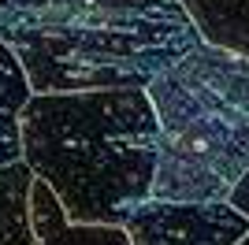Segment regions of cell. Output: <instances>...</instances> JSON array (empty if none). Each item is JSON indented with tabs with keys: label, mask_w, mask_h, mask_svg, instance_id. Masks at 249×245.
Returning a JSON list of instances; mask_svg holds the SVG:
<instances>
[{
	"label": "cell",
	"mask_w": 249,
	"mask_h": 245,
	"mask_svg": "<svg viewBox=\"0 0 249 245\" xmlns=\"http://www.w3.org/2000/svg\"><path fill=\"white\" fill-rule=\"evenodd\" d=\"M22 160L71 223H126L153 197L160 122L145 86L34 93L19 112Z\"/></svg>",
	"instance_id": "6da1fadb"
},
{
	"label": "cell",
	"mask_w": 249,
	"mask_h": 245,
	"mask_svg": "<svg viewBox=\"0 0 249 245\" xmlns=\"http://www.w3.org/2000/svg\"><path fill=\"white\" fill-rule=\"evenodd\" d=\"M0 41L34 93L149 86L205 41L182 0H0Z\"/></svg>",
	"instance_id": "7a4b0ae2"
},
{
	"label": "cell",
	"mask_w": 249,
	"mask_h": 245,
	"mask_svg": "<svg viewBox=\"0 0 249 245\" xmlns=\"http://www.w3.org/2000/svg\"><path fill=\"white\" fill-rule=\"evenodd\" d=\"M145 89L160 122L153 197L227 201L249 167V56L201 41Z\"/></svg>",
	"instance_id": "3957f363"
},
{
	"label": "cell",
	"mask_w": 249,
	"mask_h": 245,
	"mask_svg": "<svg viewBox=\"0 0 249 245\" xmlns=\"http://www.w3.org/2000/svg\"><path fill=\"white\" fill-rule=\"evenodd\" d=\"M123 227L134 245H238L249 234V215L231 201L149 197Z\"/></svg>",
	"instance_id": "277c9868"
},
{
	"label": "cell",
	"mask_w": 249,
	"mask_h": 245,
	"mask_svg": "<svg viewBox=\"0 0 249 245\" xmlns=\"http://www.w3.org/2000/svg\"><path fill=\"white\" fill-rule=\"evenodd\" d=\"M30 219H34V245H134L123 223H71L60 193L34 175L30 190Z\"/></svg>",
	"instance_id": "5b68a950"
},
{
	"label": "cell",
	"mask_w": 249,
	"mask_h": 245,
	"mask_svg": "<svg viewBox=\"0 0 249 245\" xmlns=\"http://www.w3.org/2000/svg\"><path fill=\"white\" fill-rule=\"evenodd\" d=\"M30 190H34V167L22 156L0 167V245L37 242L30 219Z\"/></svg>",
	"instance_id": "8992f818"
},
{
	"label": "cell",
	"mask_w": 249,
	"mask_h": 245,
	"mask_svg": "<svg viewBox=\"0 0 249 245\" xmlns=\"http://www.w3.org/2000/svg\"><path fill=\"white\" fill-rule=\"evenodd\" d=\"M205 41L249 56V0H182Z\"/></svg>",
	"instance_id": "52a82bcc"
},
{
	"label": "cell",
	"mask_w": 249,
	"mask_h": 245,
	"mask_svg": "<svg viewBox=\"0 0 249 245\" xmlns=\"http://www.w3.org/2000/svg\"><path fill=\"white\" fill-rule=\"evenodd\" d=\"M34 97V86L26 78V67L19 63V56L0 41V112L19 115L22 104Z\"/></svg>",
	"instance_id": "ba28073f"
},
{
	"label": "cell",
	"mask_w": 249,
	"mask_h": 245,
	"mask_svg": "<svg viewBox=\"0 0 249 245\" xmlns=\"http://www.w3.org/2000/svg\"><path fill=\"white\" fill-rule=\"evenodd\" d=\"M22 156V126H19V115L11 112H0V167L11 160Z\"/></svg>",
	"instance_id": "9c48e42d"
},
{
	"label": "cell",
	"mask_w": 249,
	"mask_h": 245,
	"mask_svg": "<svg viewBox=\"0 0 249 245\" xmlns=\"http://www.w3.org/2000/svg\"><path fill=\"white\" fill-rule=\"evenodd\" d=\"M227 201L234 204L238 212H246V215H249V167L242 171V178L234 182V190H231V197H227Z\"/></svg>",
	"instance_id": "30bf717a"
},
{
	"label": "cell",
	"mask_w": 249,
	"mask_h": 245,
	"mask_svg": "<svg viewBox=\"0 0 249 245\" xmlns=\"http://www.w3.org/2000/svg\"><path fill=\"white\" fill-rule=\"evenodd\" d=\"M238 245H249V234H246V238H242V242H238Z\"/></svg>",
	"instance_id": "8fae6325"
}]
</instances>
